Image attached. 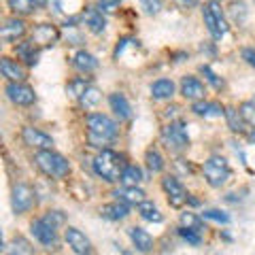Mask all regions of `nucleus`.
<instances>
[{
    "mask_svg": "<svg viewBox=\"0 0 255 255\" xmlns=\"http://www.w3.org/2000/svg\"><path fill=\"white\" fill-rule=\"evenodd\" d=\"M87 138L94 147H105L117 136V124L111 117L102 113H90L87 115Z\"/></svg>",
    "mask_w": 255,
    "mask_h": 255,
    "instance_id": "f257e3e1",
    "label": "nucleus"
},
{
    "mask_svg": "<svg viewBox=\"0 0 255 255\" xmlns=\"http://www.w3.org/2000/svg\"><path fill=\"white\" fill-rule=\"evenodd\" d=\"M126 162L124 157L115 153L111 149H102L98 155L94 157V172L102 177L109 183H115V181H122V174H124V168H126Z\"/></svg>",
    "mask_w": 255,
    "mask_h": 255,
    "instance_id": "f03ea898",
    "label": "nucleus"
},
{
    "mask_svg": "<svg viewBox=\"0 0 255 255\" xmlns=\"http://www.w3.org/2000/svg\"><path fill=\"white\" fill-rule=\"evenodd\" d=\"M34 162H36L38 168H41V172L47 174V177L64 179V177H68V174H70L68 159L62 157L60 153H53L51 149H41L34 155Z\"/></svg>",
    "mask_w": 255,
    "mask_h": 255,
    "instance_id": "7ed1b4c3",
    "label": "nucleus"
},
{
    "mask_svg": "<svg viewBox=\"0 0 255 255\" xmlns=\"http://www.w3.org/2000/svg\"><path fill=\"white\" fill-rule=\"evenodd\" d=\"M202 170H204V179L211 187L226 185L228 179H230V166H228L226 159L219 157V155H213V157L206 159Z\"/></svg>",
    "mask_w": 255,
    "mask_h": 255,
    "instance_id": "20e7f679",
    "label": "nucleus"
},
{
    "mask_svg": "<svg viewBox=\"0 0 255 255\" xmlns=\"http://www.w3.org/2000/svg\"><path fill=\"white\" fill-rule=\"evenodd\" d=\"M162 138H164L166 145H168V149H174V151H181V149H185L189 145L187 130L181 122H170L168 126H164Z\"/></svg>",
    "mask_w": 255,
    "mask_h": 255,
    "instance_id": "39448f33",
    "label": "nucleus"
},
{
    "mask_svg": "<svg viewBox=\"0 0 255 255\" xmlns=\"http://www.w3.org/2000/svg\"><path fill=\"white\" fill-rule=\"evenodd\" d=\"M4 92H6V96H9V100L17 107H30V105H34V100H36L34 90H32L30 85L21 83V81H11L9 85H6Z\"/></svg>",
    "mask_w": 255,
    "mask_h": 255,
    "instance_id": "423d86ee",
    "label": "nucleus"
},
{
    "mask_svg": "<svg viewBox=\"0 0 255 255\" xmlns=\"http://www.w3.org/2000/svg\"><path fill=\"white\" fill-rule=\"evenodd\" d=\"M34 191H32L30 185H23V183H19V185H15L13 187V194H11V206H13V211L21 215V213H26L30 211L32 206H34Z\"/></svg>",
    "mask_w": 255,
    "mask_h": 255,
    "instance_id": "0eeeda50",
    "label": "nucleus"
},
{
    "mask_svg": "<svg viewBox=\"0 0 255 255\" xmlns=\"http://www.w3.org/2000/svg\"><path fill=\"white\" fill-rule=\"evenodd\" d=\"M162 187H164V191H166V196H168L170 206H174V209H181V206L187 202L189 194L185 191V187L181 185L179 179H174V177H164V179H162Z\"/></svg>",
    "mask_w": 255,
    "mask_h": 255,
    "instance_id": "6e6552de",
    "label": "nucleus"
},
{
    "mask_svg": "<svg viewBox=\"0 0 255 255\" xmlns=\"http://www.w3.org/2000/svg\"><path fill=\"white\" fill-rule=\"evenodd\" d=\"M30 232L34 234L36 241L41 243V245H45V247H51V245H55V241H58V234H55V226L47 221L45 217L32 221V223H30Z\"/></svg>",
    "mask_w": 255,
    "mask_h": 255,
    "instance_id": "1a4fd4ad",
    "label": "nucleus"
},
{
    "mask_svg": "<svg viewBox=\"0 0 255 255\" xmlns=\"http://www.w3.org/2000/svg\"><path fill=\"white\" fill-rule=\"evenodd\" d=\"M21 138H23V145H28L32 149H51L53 147V138L51 136H47L45 132L41 130H36V128H23L21 130Z\"/></svg>",
    "mask_w": 255,
    "mask_h": 255,
    "instance_id": "9d476101",
    "label": "nucleus"
},
{
    "mask_svg": "<svg viewBox=\"0 0 255 255\" xmlns=\"http://www.w3.org/2000/svg\"><path fill=\"white\" fill-rule=\"evenodd\" d=\"M58 38H60V32L51 23H38L34 32H32V43L36 47H51L55 45Z\"/></svg>",
    "mask_w": 255,
    "mask_h": 255,
    "instance_id": "9b49d317",
    "label": "nucleus"
},
{
    "mask_svg": "<svg viewBox=\"0 0 255 255\" xmlns=\"http://www.w3.org/2000/svg\"><path fill=\"white\" fill-rule=\"evenodd\" d=\"M26 34V23H23L21 19H17V15L11 19L4 21V26L0 28V38H2L4 43H15L19 41V38Z\"/></svg>",
    "mask_w": 255,
    "mask_h": 255,
    "instance_id": "f8f14e48",
    "label": "nucleus"
},
{
    "mask_svg": "<svg viewBox=\"0 0 255 255\" xmlns=\"http://www.w3.org/2000/svg\"><path fill=\"white\" fill-rule=\"evenodd\" d=\"M66 243H68L70 249H73L75 253H79V255L92 251L90 241H87L85 234L81 232V230H77V228H68L66 230Z\"/></svg>",
    "mask_w": 255,
    "mask_h": 255,
    "instance_id": "ddd939ff",
    "label": "nucleus"
},
{
    "mask_svg": "<svg viewBox=\"0 0 255 255\" xmlns=\"http://www.w3.org/2000/svg\"><path fill=\"white\" fill-rule=\"evenodd\" d=\"M83 21L94 34H100V32H105V28H107V19H105V15H102V9H96V6H87L83 11Z\"/></svg>",
    "mask_w": 255,
    "mask_h": 255,
    "instance_id": "4468645a",
    "label": "nucleus"
},
{
    "mask_svg": "<svg viewBox=\"0 0 255 255\" xmlns=\"http://www.w3.org/2000/svg\"><path fill=\"white\" fill-rule=\"evenodd\" d=\"M181 94L187 100H202L204 98V85L196 77H183L181 81Z\"/></svg>",
    "mask_w": 255,
    "mask_h": 255,
    "instance_id": "2eb2a0df",
    "label": "nucleus"
},
{
    "mask_svg": "<svg viewBox=\"0 0 255 255\" xmlns=\"http://www.w3.org/2000/svg\"><path fill=\"white\" fill-rule=\"evenodd\" d=\"M191 111L200 117H221V115H226V109H223L219 102H206V100H196Z\"/></svg>",
    "mask_w": 255,
    "mask_h": 255,
    "instance_id": "dca6fc26",
    "label": "nucleus"
},
{
    "mask_svg": "<svg viewBox=\"0 0 255 255\" xmlns=\"http://www.w3.org/2000/svg\"><path fill=\"white\" fill-rule=\"evenodd\" d=\"M100 215L105 219H111V221H119V219H126L128 215H130V211H128V204L124 200H115V202H111L107 206H102V211Z\"/></svg>",
    "mask_w": 255,
    "mask_h": 255,
    "instance_id": "f3484780",
    "label": "nucleus"
},
{
    "mask_svg": "<svg viewBox=\"0 0 255 255\" xmlns=\"http://www.w3.org/2000/svg\"><path fill=\"white\" fill-rule=\"evenodd\" d=\"M73 66L79 70V73H94V70L98 68V60L87 51H77L73 55Z\"/></svg>",
    "mask_w": 255,
    "mask_h": 255,
    "instance_id": "a211bd4d",
    "label": "nucleus"
},
{
    "mask_svg": "<svg viewBox=\"0 0 255 255\" xmlns=\"http://www.w3.org/2000/svg\"><path fill=\"white\" fill-rule=\"evenodd\" d=\"M115 196H117V200H124L126 204H134V206L145 202V191L138 189L136 185H124L122 191H115Z\"/></svg>",
    "mask_w": 255,
    "mask_h": 255,
    "instance_id": "6ab92c4d",
    "label": "nucleus"
},
{
    "mask_svg": "<svg viewBox=\"0 0 255 255\" xmlns=\"http://www.w3.org/2000/svg\"><path fill=\"white\" fill-rule=\"evenodd\" d=\"M0 70L9 81H23L26 79V70H23L17 62H13L11 58H2L0 60Z\"/></svg>",
    "mask_w": 255,
    "mask_h": 255,
    "instance_id": "aec40b11",
    "label": "nucleus"
},
{
    "mask_svg": "<svg viewBox=\"0 0 255 255\" xmlns=\"http://www.w3.org/2000/svg\"><path fill=\"white\" fill-rule=\"evenodd\" d=\"M130 238H132V243H134V247H136L138 251H142V253H149L151 249H153V238L149 236V232H145L142 228H130Z\"/></svg>",
    "mask_w": 255,
    "mask_h": 255,
    "instance_id": "412c9836",
    "label": "nucleus"
},
{
    "mask_svg": "<svg viewBox=\"0 0 255 255\" xmlns=\"http://www.w3.org/2000/svg\"><path fill=\"white\" fill-rule=\"evenodd\" d=\"M109 105H111L113 113H115L119 119H130L132 109H130V102L126 100L124 94H111V96H109Z\"/></svg>",
    "mask_w": 255,
    "mask_h": 255,
    "instance_id": "4be33fe9",
    "label": "nucleus"
},
{
    "mask_svg": "<svg viewBox=\"0 0 255 255\" xmlns=\"http://www.w3.org/2000/svg\"><path fill=\"white\" fill-rule=\"evenodd\" d=\"M174 94V83L170 79H157V81L151 85V96L155 100H166V98H172Z\"/></svg>",
    "mask_w": 255,
    "mask_h": 255,
    "instance_id": "5701e85b",
    "label": "nucleus"
},
{
    "mask_svg": "<svg viewBox=\"0 0 255 255\" xmlns=\"http://www.w3.org/2000/svg\"><path fill=\"white\" fill-rule=\"evenodd\" d=\"M15 53H17V58H21L23 62L28 64V66H34V64H36L38 51H36V45L32 43V41L17 43V47H15Z\"/></svg>",
    "mask_w": 255,
    "mask_h": 255,
    "instance_id": "b1692460",
    "label": "nucleus"
},
{
    "mask_svg": "<svg viewBox=\"0 0 255 255\" xmlns=\"http://www.w3.org/2000/svg\"><path fill=\"white\" fill-rule=\"evenodd\" d=\"M9 2V9L13 11V15H32L36 11V0H6Z\"/></svg>",
    "mask_w": 255,
    "mask_h": 255,
    "instance_id": "393cba45",
    "label": "nucleus"
},
{
    "mask_svg": "<svg viewBox=\"0 0 255 255\" xmlns=\"http://www.w3.org/2000/svg\"><path fill=\"white\" fill-rule=\"evenodd\" d=\"M226 119H228V126H230V130H232V132H243L245 126H247L243 115H241V111L232 109V107L226 109Z\"/></svg>",
    "mask_w": 255,
    "mask_h": 255,
    "instance_id": "a878e982",
    "label": "nucleus"
},
{
    "mask_svg": "<svg viewBox=\"0 0 255 255\" xmlns=\"http://www.w3.org/2000/svg\"><path fill=\"white\" fill-rule=\"evenodd\" d=\"M138 213H140V217L147 219V221H153V223L162 221V213H159V211L155 209V204L149 202V200H145V202L138 204Z\"/></svg>",
    "mask_w": 255,
    "mask_h": 255,
    "instance_id": "bb28decb",
    "label": "nucleus"
},
{
    "mask_svg": "<svg viewBox=\"0 0 255 255\" xmlns=\"http://www.w3.org/2000/svg\"><path fill=\"white\" fill-rule=\"evenodd\" d=\"M140 181H142V170L134 164H128L122 174V183L124 185H138Z\"/></svg>",
    "mask_w": 255,
    "mask_h": 255,
    "instance_id": "cd10ccee",
    "label": "nucleus"
},
{
    "mask_svg": "<svg viewBox=\"0 0 255 255\" xmlns=\"http://www.w3.org/2000/svg\"><path fill=\"white\" fill-rule=\"evenodd\" d=\"M79 100H81V105H83L85 109H94V107L102 100V92L98 90V87H87Z\"/></svg>",
    "mask_w": 255,
    "mask_h": 255,
    "instance_id": "c85d7f7f",
    "label": "nucleus"
},
{
    "mask_svg": "<svg viewBox=\"0 0 255 255\" xmlns=\"http://www.w3.org/2000/svg\"><path fill=\"white\" fill-rule=\"evenodd\" d=\"M206 6H209L211 13L215 15V19H217L221 34H226V32H228V21H226V15H223V11H221L219 0H209V2H206Z\"/></svg>",
    "mask_w": 255,
    "mask_h": 255,
    "instance_id": "c756f323",
    "label": "nucleus"
},
{
    "mask_svg": "<svg viewBox=\"0 0 255 255\" xmlns=\"http://www.w3.org/2000/svg\"><path fill=\"white\" fill-rule=\"evenodd\" d=\"M202 15H204V23H206V28H209L211 36H213V38H217V41H219V38H221L223 34H221L219 23H217V19H215V15L211 13L209 6H204V9H202Z\"/></svg>",
    "mask_w": 255,
    "mask_h": 255,
    "instance_id": "7c9ffc66",
    "label": "nucleus"
},
{
    "mask_svg": "<svg viewBox=\"0 0 255 255\" xmlns=\"http://www.w3.org/2000/svg\"><path fill=\"white\" fill-rule=\"evenodd\" d=\"M147 166L151 172H162L164 170V157L159 155L157 149H149L147 151Z\"/></svg>",
    "mask_w": 255,
    "mask_h": 255,
    "instance_id": "2f4dec72",
    "label": "nucleus"
},
{
    "mask_svg": "<svg viewBox=\"0 0 255 255\" xmlns=\"http://www.w3.org/2000/svg\"><path fill=\"white\" fill-rule=\"evenodd\" d=\"M238 111H241L245 124L251 126V128H255V102H243Z\"/></svg>",
    "mask_w": 255,
    "mask_h": 255,
    "instance_id": "473e14b6",
    "label": "nucleus"
},
{
    "mask_svg": "<svg viewBox=\"0 0 255 255\" xmlns=\"http://www.w3.org/2000/svg\"><path fill=\"white\" fill-rule=\"evenodd\" d=\"M179 221H181L183 228H191V230H198V232H200V228H202L200 217L194 215V213H181V219Z\"/></svg>",
    "mask_w": 255,
    "mask_h": 255,
    "instance_id": "72a5a7b5",
    "label": "nucleus"
},
{
    "mask_svg": "<svg viewBox=\"0 0 255 255\" xmlns=\"http://www.w3.org/2000/svg\"><path fill=\"white\" fill-rule=\"evenodd\" d=\"M87 85L83 79H73V81H68V85H66V92L70 94V96H75V98H81L83 96V92L87 90Z\"/></svg>",
    "mask_w": 255,
    "mask_h": 255,
    "instance_id": "f704fd0d",
    "label": "nucleus"
},
{
    "mask_svg": "<svg viewBox=\"0 0 255 255\" xmlns=\"http://www.w3.org/2000/svg\"><path fill=\"white\" fill-rule=\"evenodd\" d=\"M179 236L183 238V241H187V243H191V245H200L202 243V238H200V234H198V230H191V228H179Z\"/></svg>",
    "mask_w": 255,
    "mask_h": 255,
    "instance_id": "c9c22d12",
    "label": "nucleus"
},
{
    "mask_svg": "<svg viewBox=\"0 0 255 255\" xmlns=\"http://www.w3.org/2000/svg\"><path fill=\"white\" fill-rule=\"evenodd\" d=\"M200 70H202V75H204L206 79H209V83H211L213 87H217V90H221V87H223V81H221V79H219L217 75L213 73V70H211L209 66H202Z\"/></svg>",
    "mask_w": 255,
    "mask_h": 255,
    "instance_id": "e433bc0d",
    "label": "nucleus"
},
{
    "mask_svg": "<svg viewBox=\"0 0 255 255\" xmlns=\"http://www.w3.org/2000/svg\"><path fill=\"white\" fill-rule=\"evenodd\" d=\"M140 4L149 15H153V13H157L159 9H162V0H140Z\"/></svg>",
    "mask_w": 255,
    "mask_h": 255,
    "instance_id": "4c0bfd02",
    "label": "nucleus"
},
{
    "mask_svg": "<svg viewBox=\"0 0 255 255\" xmlns=\"http://www.w3.org/2000/svg\"><path fill=\"white\" fill-rule=\"evenodd\" d=\"M119 4H122V0H98V6L107 13H115L119 9Z\"/></svg>",
    "mask_w": 255,
    "mask_h": 255,
    "instance_id": "58836bf2",
    "label": "nucleus"
},
{
    "mask_svg": "<svg viewBox=\"0 0 255 255\" xmlns=\"http://www.w3.org/2000/svg\"><path fill=\"white\" fill-rule=\"evenodd\" d=\"M204 217L206 219H213V221H219V223H230V217H228L226 213H221V211H206Z\"/></svg>",
    "mask_w": 255,
    "mask_h": 255,
    "instance_id": "ea45409f",
    "label": "nucleus"
},
{
    "mask_svg": "<svg viewBox=\"0 0 255 255\" xmlns=\"http://www.w3.org/2000/svg\"><path fill=\"white\" fill-rule=\"evenodd\" d=\"M13 247H15V249H11V251H17V253H32L30 245L23 241V238H15V241H13Z\"/></svg>",
    "mask_w": 255,
    "mask_h": 255,
    "instance_id": "a19ab883",
    "label": "nucleus"
},
{
    "mask_svg": "<svg viewBox=\"0 0 255 255\" xmlns=\"http://www.w3.org/2000/svg\"><path fill=\"white\" fill-rule=\"evenodd\" d=\"M47 221H49V223H53V226L55 228H58L60 226V223H64V215L60 213V211H49V215H47V217H45Z\"/></svg>",
    "mask_w": 255,
    "mask_h": 255,
    "instance_id": "79ce46f5",
    "label": "nucleus"
},
{
    "mask_svg": "<svg viewBox=\"0 0 255 255\" xmlns=\"http://www.w3.org/2000/svg\"><path fill=\"white\" fill-rule=\"evenodd\" d=\"M243 60L249 64V66L255 68V49H251V47H245V49H243Z\"/></svg>",
    "mask_w": 255,
    "mask_h": 255,
    "instance_id": "37998d69",
    "label": "nucleus"
},
{
    "mask_svg": "<svg viewBox=\"0 0 255 255\" xmlns=\"http://www.w3.org/2000/svg\"><path fill=\"white\" fill-rule=\"evenodd\" d=\"M181 6H185V9H191V6H196L198 4V0H179Z\"/></svg>",
    "mask_w": 255,
    "mask_h": 255,
    "instance_id": "c03bdc74",
    "label": "nucleus"
},
{
    "mask_svg": "<svg viewBox=\"0 0 255 255\" xmlns=\"http://www.w3.org/2000/svg\"><path fill=\"white\" fill-rule=\"evenodd\" d=\"M249 140H251V142H255V128H253V132L249 134Z\"/></svg>",
    "mask_w": 255,
    "mask_h": 255,
    "instance_id": "a18cd8bd",
    "label": "nucleus"
},
{
    "mask_svg": "<svg viewBox=\"0 0 255 255\" xmlns=\"http://www.w3.org/2000/svg\"><path fill=\"white\" fill-rule=\"evenodd\" d=\"M36 4H38V6H45V4H47V0H36Z\"/></svg>",
    "mask_w": 255,
    "mask_h": 255,
    "instance_id": "49530a36",
    "label": "nucleus"
}]
</instances>
